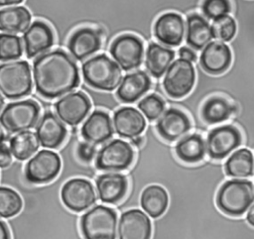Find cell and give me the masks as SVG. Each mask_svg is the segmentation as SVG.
Instances as JSON below:
<instances>
[{
    "instance_id": "1",
    "label": "cell",
    "mask_w": 254,
    "mask_h": 239,
    "mask_svg": "<svg viewBox=\"0 0 254 239\" xmlns=\"http://www.w3.org/2000/svg\"><path fill=\"white\" fill-rule=\"evenodd\" d=\"M142 135L134 162L123 173L129 183L127 194L115 210L139 208L142 190L158 184L167 190L169 206L152 219L151 239H245L249 230L245 218L225 215L215 204L216 191L227 178L224 162L206 157L198 164L183 163L173 144L161 139L150 122Z\"/></svg>"
},
{
    "instance_id": "2",
    "label": "cell",
    "mask_w": 254,
    "mask_h": 239,
    "mask_svg": "<svg viewBox=\"0 0 254 239\" xmlns=\"http://www.w3.org/2000/svg\"><path fill=\"white\" fill-rule=\"evenodd\" d=\"M33 79L37 92L54 99L68 94L79 84V71L72 58L62 50L39 56L33 62Z\"/></svg>"
},
{
    "instance_id": "3",
    "label": "cell",
    "mask_w": 254,
    "mask_h": 239,
    "mask_svg": "<svg viewBox=\"0 0 254 239\" xmlns=\"http://www.w3.org/2000/svg\"><path fill=\"white\" fill-rule=\"evenodd\" d=\"M254 202V182L247 179H225L215 195L217 208L230 217H242Z\"/></svg>"
},
{
    "instance_id": "4",
    "label": "cell",
    "mask_w": 254,
    "mask_h": 239,
    "mask_svg": "<svg viewBox=\"0 0 254 239\" xmlns=\"http://www.w3.org/2000/svg\"><path fill=\"white\" fill-rule=\"evenodd\" d=\"M84 81L91 87L101 91L117 89L122 80V69L107 55L99 54L81 65Z\"/></svg>"
},
{
    "instance_id": "5",
    "label": "cell",
    "mask_w": 254,
    "mask_h": 239,
    "mask_svg": "<svg viewBox=\"0 0 254 239\" xmlns=\"http://www.w3.org/2000/svg\"><path fill=\"white\" fill-rule=\"evenodd\" d=\"M118 212L111 206L97 204L80 218L84 239H117Z\"/></svg>"
},
{
    "instance_id": "6",
    "label": "cell",
    "mask_w": 254,
    "mask_h": 239,
    "mask_svg": "<svg viewBox=\"0 0 254 239\" xmlns=\"http://www.w3.org/2000/svg\"><path fill=\"white\" fill-rule=\"evenodd\" d=\"M30 64L26 60L0 63V93L8 99H18L32 90Z\"/></svg>"
},
{
    "instance_id": "7",
    "label": "cell",
    "mask_w": 254,
    "mask_h": 239,
    "mask_svg": "<svg viewBox=\"0 0 254 239\" xmlns=\"http://www.w3.org/2000/svg\"><path fill=\"white\" fill-rule=\"evenodd\" d=\"M195 80L194 64L180 58L175 59L163 76L162 90L167 97L180 100L192 91Z\"/></svg>"
},
{
    "instance_id": "8",
    "label": "cell",
    "mask_w": 254,
    "mask_h": 239,
    "mask_svg": "<svg viewBox=\"0 0 254 239\" xmlns=\"http://www.w3.org/2000/svg\"><path fill=\"white\" fill-rule=\"evenodd\" d=\"M109 54L124 71L137 70L144 61V42L134 34H120L112 40L109 46Z\"/></svg>"
},
{
    "instance_id": "9",
    "label": "cell",
    "mask_w": 254,
    "mask_h": 239,
    "mask_svg": "<svg viewBox=\"0 0 254 239\" xmlns=\"http://www.w3.org/2000/svg\"><path fill=\"white\" fill-rule=\"evenodd\" d=\"M135 151L128 141L113 139L96 153L95 168L102 172H125L133 164Z\"/></svg>"
},
{
    "instance_id": "10",
    "label": "cell",
    "mask_w": 254,
    "mask_h": 239,
    "mask_svg": "<svg viewBox=\"0 0 254 239\" xmlns=\"http://www.w3.org/2000/svg\"><path fill=\"white\" fill-rule=\"evenodd\" d=\"M40 118V107L34 100L9 103L0 114V124L10 133H20L34 128Z\"/></svg>"
},
{
    "instance_id": "11",
    "label": "cell",
    "mask_w": 254,
    "mask_h": 239,
    "mask_svg": "<svg viewBox=\"0 0 254 239\" xmlns=\"http://www.w3.org/2000/svg\"><path fill=\"white\" fill-rule=\"evenodd\" d=\"M242 145L240 131L229 123L209 129L205 138L206 157L213 161H223Z\"/></svg>"
},
{
    "instance_id": "12",
    "label": "cell",
    "mask_w": 254,
    "mask_h": 239,
    "mask_svg": "<svg viewBox=\"0 0 254 239\" xmlns=\"http://www.w3.org/2000/svg\"><path fill=\"white\" fill-rule=\"evenodd\" d=\"M154 125L159 137L171 144L192 130L190 116L184 110L173 106L167 108Z\"/></svg>"
},
{
    "instance_id": "13",
    "label": "cell",
    "mask_w": 254,
    "mask_h": 239,
    "mask_svg": "<svg viewBox=\"0 0 254 239\" xmlns=\"http://www.w3.org/2000/svg\"><path fill=\"white\" fill-rule=\"evenodd\" d=\"M183 17L177 12H166L158 16L152 27L154 39L169 48L181 46L186 35V22Z\"/></svg>"
},
{
    "instance_id": "14",
    "label": "cell",
    "mask_w": 254,
    "mask_h": 239,
    "mask_svg": "<svg viewBox=\"0 0 254 239\" xmlns=\"http://www.w3.org/2000/svg\"><path fill=\"white\" fill-rule=\"evenodd\" d=\"M64 204L71 211L81 212L91 207L97 200L93 184L85 179H71L62 187Z\"/></svg>"
},
{
    "instance_id": "15",
    "label": "cell",
    "mask_w": 254,
    "mask_h": 239,
    "mask_svg": "<svg viewBox=\"0 0 254 239\" xmlns=\"http://www.w3.org/2000/svg\"><path fill=\"white\" fill-rule=\"evenodd\" d=\"M152 220L140 208H131L120 213L117 224V239H151Z\"/></svg>"
},
{
    "instance_id": "16",
    "label": "cell",
    "mask_w": 254,
    "mask_h": 239,
    "mask_svg": "<svg viewBox=\"0 0 254 239\" xmlns=\"http://www.w3.org/2000/svg\"><path fill=\"white\" fill-rule=\"evenodd\" d=\"M91 109V102L81 91L70 92L55 103L58 118L68 126H76L82 122Z\"/></svg>"
},
{
    "instance_id": "17",
    "label": "cell",
    "mask_w": 254,
    "mask_h": 239,
    "mask_svg": "<svg viewBox=\"0 0 254 239\" xmlns=\"http://www.w3.org/2000/svg\"><path fill=\"white\" fill-rule=\"evenodd\" d=\"M62 162L58 154L49 150L38 152L26 165L25 175L29 181L45 183L54 179L61 171Z\"/></svg>"
},
{
    "instance_id": "18",
    "label": "cell",
    "mask_w": 254,
    "mask_h": 239,
    "mask_svg": "<svg viewBox=\"0 0 254 239\" xmlns=\"http://www.w3.org/2000/svg\"><path fill=\"white\" fill-rule=\"evenodd\" d=\"M232 52L226 43L211 41L199 54L197 63L201 69L210 75L224 73L231 65Z\"/></svg>"
},
{
    "instance_id": "19",
    "label": "cell",
    "mask_w": 254,
    "mask_h": 239,
    "mask_svg": "<svg viewBox=\"0 0 254 239\" xmlns=\"http://www.w3.org/2000/svg\"><path fill=\"white\" fill-rule=\"evenodd\" d=\"M153 81L143 69H137L126 73L116 89L117 99L124 104H132L139 101L152 89Z\"/></svg>"
},
{
    "instance_id": "20",
    "label": "cell",
    "mask_w": 254,
    "mask_h": 239,
    "mask_svg": "<svg viewBox=\"0 0 254 239\" xmlns=\"http://www.w3.org/2000/svg\"><path fill=\"white\" fill-rule=\"evenodd\" d=\"M112 124L120 138L130 140L144 133L147 121L138 109L132 106H121L113 112Z\"/></svg>"
},
{
    "instance_id": "21",
    "label": "cell",
    "mask_w": 254,
    "mask_h": 239,
    "mask_svg": "<svg viewBox=\"0 0 254 239\" xmlns=\"http://www.w3.org/2000/svg\"><path fill=\"white\" fill-rule=\"evenodd\" d=\"M95 186L99 200L115 206L125 198L129 183L125 174L106 173L97 176Z\"/></svg>"
},
{
    "instance_id": "22",
    "label": "cell",
    "mask_w": 254,
    "mask_h": 239,
    "mask_svg": "<svg viewBox=\"0 0 254 239\" xmlns=\"http://www.w3.org/2000/svg\"><path fill=\"white\" fill-rule=\"evenodd\" d=\"M175 58L176 52L172 48L163 46L155 41L148 42L144 56L146 72L153 79L160 80L175 60Z\"/></svg>"
},
{
    "instance_id": "23",
    "label": "cell",
    "mask_w": 254,
    "mask_h": 239,
    "mask_svg": "<svg viewBox=\"0 0 254 239\" xmlns=\"http://www.w3.org/2000/svg\"><path fill=\"white\" fill-rule=\"evenodd\" d=\"M102 46V31L84 27L75 31L68 41V51L76 60H83L100 50Z\"/></svg>"
},
{
    "instance_id": "24",
    "label": "cell",
    "mask_w": 254,
    "mask_h": 239,
    "mask_svg": "<svg viewBox=\"0 0 254 239\" xmlns=\"http://www.w3.org/2000/svg\"><path fill=\"white\" fill-rule=\"evenodd\" d=\"M80 133L82 138L93 145L103 144L113 137L112 119L108 112L94 110L84 121Z\"/></svg>"
},
{
    "instance_id": "25",
    "label": "cell",
    "mask_w": 254,
    "mask_h": 239,
    "mask_svg": "<svg viewBox=\"0 0 254 239\" xmlns=\"http://www.w3.org/2000/svg\"><path fill=\"white\" fill-rule=\"evenodd\" d=\"M233 112L234 105L228 99L220 95H212L200 105L198 119L209 130L211 126L227 122Z\"/></svg>"
},
{
    "instance_id": "26",
    "label": "cell",
    "mask_w": 254,
    "mask_h": 239,
    "mask_svg": "<svg viewBox=\"0 0 254 239\" xmlns=\"http://www.w3.org/2000/svg\"><path fill=\"white\" fill-rule=\"evenodd\" d=\"M186 17V44L195 52H201L213 37L209 22L199 13L191 12Z\"/></svg>"
},
{
    "instance_id": "27",
    "label": "cell",
    "mask_w": 254,
    "mask_h": 239,
    "mask_svg": "<svg viewBox=\"0 0 254 239\" xmlns=\"http://www.w3.org/2000/svg\"><path fill=\"white\" fill-rule=\"evenodd\" d=\"M23 40L26 56L32 59L46 52L53 46L54 34L47 23L35 21L24 32Z\"/></svg>"
},
{
    "instance_id": "28",
    "label": "cell",
    "mask_w": 254,
    "mask_h": 239,
    "mask_svg": "<svg viewBox=\"0 0 254 239\" xmlns=\"http://www.w3.org/2000/svg\"><path fill=\"white\" fill-rule=\"evenodd\" d=\"M40 145L45 148H58L65 139L66 129L63 122L52 112H46L36 127Z\"/></svg>"
},
{
    "instance_id": "29",
    "label": "cell",
    "mask_w": 254,
    "mask_h": 239,
    "mask_svg": "<svg viewBox=\"0 0 254 239\" xmlns=\"http://www.w3.org/2000/svg\"><path fill=\"white\" fill-rule=\"evenodd\" d=\"M174 150L177 158L188 165L198 164L206 158L205 139L196 132L189 133L177 141Z\"/></svg>"
},
{
    "instance_id": "30",
    "label": "cell",
    "mask_w": 254,
    "mask_h": 239,
    "mask_svg": "<svg viewBox=\"0 0 254 239\" xmlns=\"http://www.w3.org/2000/svg\"><path fill=\"white\" fill-rule=\"evenodd\" d=\"M227 178L247 179L254 177V154L247 148H239L232 152L223 163Z\"/></svg>"
},
{
    "instance_id": "31",
    "label": "cell",
    "mask_w": 254,
    "mask_h": 239,
    "mask_svg": "<svg viewBox=\"0 0 254 239\" xmlns=\"http://www.w3.org/2000/svg\"><path fill=\"white\" fill-rule=\"evenodd\" d=\"M139 204L150 218L155 219L166 212L169 206V194L161 185L151 184L142 190Z\"/></svg>"
},
{
    "instance_id": "32",
    "label": "cell",
    "mask_w": 254,
    "mask_h": 239,
    "mask_svg": "<svg viewBox=\"0 0 254 239\" xmlns=\"http://www.w3.org/2000/svg\"><path fill=\"white\" fill-rule=\"evenodd\" d=\"M31 25V14L25 7H10L0 10V31L8 34L25 32Z\"/></svg>"
},
{
    "instance_id": "33",
    "label": "cell",
    "mask_w": 254,
    "mask_h": 239,
    "mask_svg": "<svg viewBox=\"0 0 254 239\" xmlns=\"http://www.w3.org/2000/svg\"><path fill=\"white\" fill-rule=\"evenodd\" d=\"M40 142L37 135L32 131L17 133L9 141L11 154L20 161L27 160L39 149Z\"/></svg>"
},
{
    "instance_id": "34",
    "label": "cell",
    "mask_w": 254,
    "mask_h": 239,
    "mask_svg": "<svg viewBox=\"0 0 254 239\" xmlns=\"http://www.w3.org/2000/svg\"><path fill=\"white\" fill-rule=\"evenodd\" d=\"M136 105L148 122L153 123L156 122L166 110L167 104L160 94L151 92L143 96Z\"/></svg>"
},
{
    "instance_id": "35",
    "label": "cell",
    "mask_w": 254,
    "mask_h": 239,
    "mask_svg": "<svg viewBox=\"0 0 254 239\" xmlns=\"http://www.w3.org/2000/svg\"><path fill=\"white\" fill-rule=\"evenodd\" d=\"M22 198L12 188L0 186V217L8 218L18 214L22 208Z\"/></svg>"
},
{
    "instance_id": "36",
    "label": "cell",
    "mask_w": 254,
    "mask_h": 239,
    "mask_svg": "<svg viewBox=\"0 0 254 239\" xmlns=\"http://www.w3.org/2000/svg\"><path fill=\"white\" fill-rule=\"evenodd\" d=\"M210 26L213 39L226 44L234 38L237 31L236 22L231 15H225L211 21Z\"/></svg>"
},
{
    "instance_id": "37",
    "label": "cell",
    "mask_w": 254,
    "mask_h": 239,
    "mask_svg": "<svg viewBox=\"0 0 254 239\" xmlns=\"http://www.w3.org/2000/svg\"><path fill=\"white\" fill-rule=\"evenodd\" d=\"M23 46L21 39L12 34H0V60H12L21 58Z\"/></svg>"
},
{
    "instance_id": "38",
    "label": "cell",
    "mask_w": 254,
    "mask_h": 239,
    "mask_svg": "<svg viewBox=\"0 0 254 239\" xmlns=\"http://www.w3.org/2000/svg\"><path fill=\"white\" fill-rule=\"evenodd\" d=\"M231 12L230 0H201L199 13L207 20L214 21Z\"/></svg>"
},
{
    "instance_id": "39",
    "label": "cell",
    "mask_w": 254,
    "mask_h": 239,
    "mask_svg": "<svg viewBox=\"0 0 254 239\" xmlns=\"http://www.w3.org/2000/svg\"><path fill=\"white\" fill-rule=\"evenodd\" d=\"M95 145L88 142H81L76 147V157L83 164H90L96 156Z\"/></svg>"
},
{
    "instance_id": "40",
    "label": "cell",
    "mask_w": 254,
    "mask_h": 239,
    "mask_svg": "<svg viewBox=\"0 0 254 239\" xmlns=\"http://www.w3.org/2000/svg\"><path fill=\"white\" fill-rule=\"evenodd\" d=\"M5 139L0 142V168L8 167L12 162L11 152Z\"/></svg>"
},
{
    "instance_id": "41",
    "label": "cell",
    "mask_w": 254,
    "mask_h": 239,
    "mask_svg": "<svg viewBox=\"0 0 254 239\" xmlns=\"http://www.w3.org/2000/svg\"><path fill=\"white\" fill-rule=\"evenodd\" d=\"M178 55L180 59L186 60L191 63H195L198 60V57L195 53V51H193L192 49L189 48L188 46H182L179 50H178Z\"/></svg>"
},
{
    "instance_id": "42",
    "label": "cell",
    "mask_w": 254,
    "mask_h": 239,
    "mask_svg": "<svg viewBox=\"0 0 254 239\" xmlns=\"http://www.w3.org/2000/svg\"><path fill=\"white\" fill-rule=\"evenodd\" d=\"M245 220L247 221V223L254 227V202L250 205V207L247 209L246 211V215H245Z\"/></svg>"
},
{
    "instance_id": "43",
    "label": "cell",
    "mask_w": 254,
    "mask_h": 239,
    "mask_svg": "<svg viewBox=\"0 0 254 239\" xmlns=\"http://www.w3.org/2000/svg\"><path fill=\"white\" fill-rule=\"evenodd\" d=\"M0 239H10L9 229L2 220H0Z\"/></svg>"
},
{
    "instance_id": "44",
    "label": "cell",
    "mask_w": 254,
    "mask_h": 239,
    "mask_svg": "<svg viewBox=\"0 0 254 239\" xmlns=\"http://www.w3.org/2000/svg\"><path fill=\"white\" fill-rule=\"evenodd\" d=\"M128 142L133 147V149H136V148H138V147H140L142 145V143H143V135L136 136V137L130 139Z\"/></svg>"
},
{
    "instance_id": "45",
    "label": "cell",
    "mask_w": 254,
    "mask_h": 239,
    "mask_svg": "<svg viewBox=\"0 0 254 239\" xmlns=\"http://www.w3.org/2000/svg\"><path fill=\"white\" fill-rule=\"evenodd\" d=\"M23 2V0H0V6H11V5H17Z\"/></svg>"
},
{
    "instance_id": "46",
    "label": "cell",
    "mask_w": 254,
    "mask_h": 239,
    "mask_svg": "<svg viewBox=\"0 0 254 239\" xmlns=\"http://www.w3.org/2000/svg\"><path fill=\"white\" fill-rule=\"evenodd\" d=\"M4 104H5V101H4V98H3V96H2V94L0 93V112L2 111V108H3V106H4Z\"/></svg>"
},
{
    "instance_id": "47",
    "label": "cell",
    "mask_w": 254,
    "mask_h": 239,
    "mask_svg": "<svg viewBox=\"0 0 254 239\" xmlns=\"http://www.w3.org/2000/svg\"><path fill=\"white\" fill-rule=\"evenodd\" d=\"M4 139H5V136H4L3 131H2V129H1V127H0V142H1V141H3Z\"/></svg>"
}]
</instances>
